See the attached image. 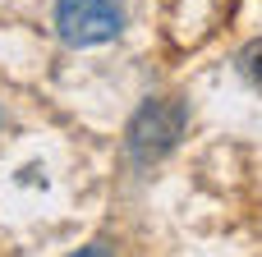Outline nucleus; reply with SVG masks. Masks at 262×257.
Listing matches in <instances>:
<instances>
[{"label":"nucleus","instance_id":"f257e3e1","mask_svg":"<svg viewBox=\"0 0 262 257\" xmlns=\"http://www.w3.org/2000/svg\"><path fill=\"white\" fill-rule=\"evenodd\" d=\"M180 133H184V101L157 97L129 120V156L138 166H152L180 143Z\"/></svg>","mask_w":262,"mask_h":257},{"label":"nucleus","instance_id":"f03ea898","mask_svg":"<svg viewBox=\"0 0 262 257\" xmlns=\"http://www.w3.org/2000/svg\"><path fill=\"white\" fill-rule=\"evenodd\" d=\"M55 32L64 46H101L120 32V9L111 0H55Z\"/></svg>","mask_w":262,"mask_h":257},{"label":"nucleus","instance_id":"7ed1b4c3","mask_svg":"<svg viewBox=\"0 0 262 257\" xmlns=\"http://www.w3.org/2000/svg\"><path fill=\"white\" fill-rule=\"evenodd\" d=\"M239 74L262 92V37H258V41H249V46L239 51Z\"/></svg>","mask_w":262,"mask_h":257}]
</instances>
